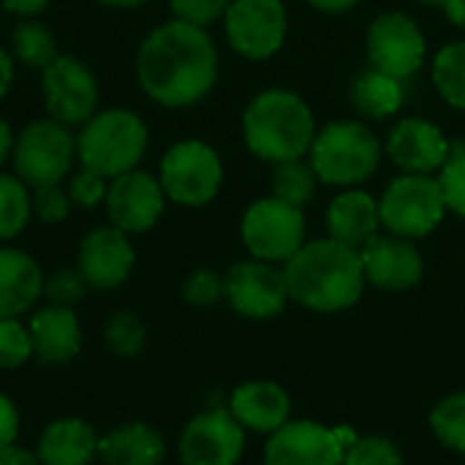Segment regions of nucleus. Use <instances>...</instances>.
I'll list each match as a JSON object with an SVG mask.
<instances>
[{"label":"nucleus","instance_id":"obj_1","mask_svg":"<svg viewBox=\"0 0 465 465\" xmlns=\"http://www.w3.org/2000/svg\"><path fill=\"white\" fill-rule=\"evenodd\" d=\"M134 65L153 104L188 109L204 101L218 82V46L207 27L172 16L142 38Z\"/></svg>","mask_w":465,"mask_h":465},{"label":"nucleus","instance_id":"obj_2","mask_svg":"<svg viewBox=\"0 0 465 465\" xmlns=\"http://www.w3.org/2000/svg\"><path fill=\"white\" fill-rule=\"evenodd\" d=\"M283 275L289 300L316 313H341L354 308L368 286L360 251L332 237L305 242L283 264Z\"/></svg>","mask_w":465,"mask_h":465},{"label":"nucleus","instance_id":"obj_3","mask_svg":"<svg viewBox=\"0 0 465 465\" xmlns=\"http://www.w3.org/2000/svg\"><path fill=\"white\" fill-rule=\"evenodd\" d=\"M242 142L267 163L305 158L316 139V114L308 101L286 87H267L256 93L242 109Z\"/></svg>","mask_w":465,"mask_h":465},{"label":"nucleus","instance_id":"obj_4","mask_svg":"<svg viewBox=\"0 0 465 465\" xmlns=\"http://www.w3.org/2000/svg\"><path fill=\"white\" fill-rule=\"evenodd\" d=\"M147 147L150 128L144 117L125 106L98 109L76 128V163L106 180L139 169Z\"/></svg>","mask_w":465,"mask_h":465},{"label":"nucleus","instance_id":"obj_5","mask_svg":"<svg viewBox=\"0 0 465 465\" xmlns=\"http://www.w3.org/2000/svg\"><path fill=\"white\" fill-rule=\"evenodd\" d=\"M384 147L379 136L360 120H338L316 131L308 161L324 185L357 188L381 166Z\"/></svg>","mask_w":465,"mask_h":465},{"label":"nucleus","instance_id":"obj_6","mask_svg":"<svg viewBox=\"0 0 465 465\" xmlns=\"http://www.w3.org/2000/svg\"><path fill=\"white\" fill-rule=\"evenodd\" d=\"M76 163V131L52 120L38 117L22 125L14 136L11 166L14 174L30 185H60L71 177Z\"/></svg>","mask_w":465,"mask_h":465},{"label":"nucleus","instance_id":"obj_7","mask_svg":"<svg viewBox=\"0 0 465 465\" xmlns=\"http://www.w3.org/2000/svg\"><path fill=\"white\" fill-rule=\"evenodd\" d=\"M158 180L172 204L204 207L223 185V161L213 144L202 139H180L161 155Z\"/></svg>","mask_w":465,"mask_h":465},{"label":"nucleus","instance_id":"obj_8","mask_svg":"<svg viewBox=\"0 0 465 465\" xmlns=\"http://www.w3.org/2000/svg\"><path fill=\"white\" fill-rule=\"evenodd\" d=\"M447 213L441 183L433 174H398L379 196L381 226L406 240L430 237Z\"/></svg>","mask_w":465,"mask_h":465},{"label":"nucleus","instance_id":"obj_9","mask_svg":"<svg viewBox=\"0 0 465 465\" xmlns=\"http://www.w3.org/2000/svg\"><path fill=\"white\" fill-rule=\"evenodd\" d=\"M240 240L253 259L286 264L305 240V213L278 196H262L240 218Z\"/></svg>","mask_w":465,"mask_h":465},{"label":"nucleus","instance_id":"obj_10","mask_svg":"<svg viewBox=\"0 0 465 465\" xmlns=\"http://www.w3.org/2000/svg\"><path fill=\"white\" fill-rule=\"evenodd\" d=\"M41 98L46 117L79 128L101 109V87L93 68L76 54H63L41 71Z\"/></svg>","mask_w":465,"mask_h":465},{"label":"nucleus","instance_id":"obj_11","mask_svg":"<svg viewBox=\"0 0 465 465\" xmlns=\"http://www.w3.org/2000/svg\"><path fill=\"white\" fill-rule=\"evenodd\" d=\"M221 22L229 46L245 60L275 57L289 35V11L283 0H232Z\"/></svg>","mask_w":465,"mask_h":465},{"label":"nucleus","instance_id":"obj_12","mask_svg":"<svg viewBox=\"0 0 465 465\" xmlns=\"http://www.w3.org/2000/svg\"><path fill=\"white\" fill-rule=\"evenodd\" d=\"M357 439L351 428H327L313 420H289L267 436L264 465H343L346 447Z\"/></svg>","mask_w":465,"mask_h":465},{"label":"nucleus","instance_id":"obj_13","mask_svg":"<svg viewBox=\"0 0 465 465\" xmlns=\"http://www.w3.org/2000/svg\"><path fill=\"white\" fill-rule=\"evenodd\" d=\"M365 52L371 68L406 82L425 65L428 41L414 16L406 11H384L371 22L365 33Z\"/></svg>","mask_w":465,"mask_h":465},{"label":"nucleus","instance_id":"obj_14","mask_svg":"<svg viewBox=\"0 0 465 465\" xmlns=\"http://www.w3.org/2000/svg\"><path fill=\"white\" fill-rule=\"evenodd\" d=\"M226 283V302L234 313L267 322L286 311L289 305V286L281 264L262 262V259H242L232 264L223 275Z\"/></svg>","mask_w":465,"mask_h":465},{"label":"nucleus","instance_id":"obj_15","mask_svg":"<svg viewBox=\"0 0 465 465\" xmlns=\"http://www.w3.org/2000/svg\"><path fill=\"white\" fill-rule=\"evenodd\" d=\"M166 202L169 199L161 188L158 174H150L144 169H131L109 180L104 210L112 226L134 237L158 226Z\"/></svg>","mask_w":465,"mask_h":465},{"label":"nucleus","instance_id":"obj_16","mask_svg":"<svg viewBox=\"0 0 465 465\" xmlns=\"http://www.w3.org/2000/svg\"><path fill=\"white\" fill-rule=\"evenodd\" d=\"M245 452V428L229 409L196 414L180 433L177 455L183 465H237Z\"/></svg>","mask_w":465,"mask_h":465},{"label":"nucleus","instance_id":"obj_17","mask_svg":"<svg viewBox=\"0 0 465 465\" xmlns=\"http://www.w3.org/2000/svg\"><path fill=\"white\" fill-rule=\"evenodd\" d=\"M136 264V251L131 234L120 232L112 223L90 229L76 248V270L95 292L120 289Z\"/></svg>","mask_w":465,"mask_h":465},{"label":"nucleus","instance_id":"obj_18","mask_svg":"<svg viewBox=\"0 0 465 465\" xmlns=\"http://www.w3.org/2000/svg\"><path fill=\"white\" fill-rule=\"evenodd\" d=\"M365 281L381 292H409L420 286L425 275V259L414 240L398 234H376L360 248Z\"/></svg>","mask_w":465,"mask_h":465},{"label":"nucleus","instance_id":"obj_19","mask_svg":"<svg viewBox=\"0 0 465 465\" xmlns=\"http://www.w3.org/2000/svg\"><path fill=\"white\" fill-rule=\"evenodd\" d=\"M384 153L403 174H433L447 163L452 147L436 123L425 117H403L392 125Z\"/></svg>","mask_w":465,"mask_h":465},{"label":"nucleus","instance_id":"obj_20","mask_svg":"<svg viewBox=\"0 0 465 465\" xmlns=\"http://www.w3.org/2000/svg\"><path fill=\"white\" fill-rule=\"evenodd\" d=\"M27 330L33 341V357L44 365H68L82 351V327L74 308L54 302L35 308Z\"/></svg>","mask_w":465,"mask_h":465},{"label":"nucleus","instance_id":"obj_21","mask_svg":"<svg viewBox=\"0 0 465 465\" xmlns=\"http://www.w3.org/2000/svg\"><path fill=\"white\" fill-rule=\"evenodd\" d=\"M229 411L245 433L272 436L292 420V395L275 381H245L234 387Z\"/></svg>","mask_w":465,"mask_h":465},{"label":"nucleus","instance_id":"obj_22","mask_svg":"<svg viewBox=\"0 0 465 465\" xmlns=\"http://www.w3.org/2000/svg\"><path fill=\"white\" fill-rule=\"evenodd\" d=\"M44 281L46 275L30 253L0 242V319L33 311L44 297Z\"/></svg>","mask_w":465,"mask_h":465},{"label":"nucleus","instance_id":"obj_23","mask_svg":"<svg viewBox=\"0 0 465 465\" xmlns=\"http://www.w3.org/2000/svg\"><path fill=\"white\" fill-rule=\"evenodd\" d=\"M324 226H327V237L360 251L379 234L381 226L379 199H373L362 188H346L330 202Z\"/></svg>","mask_w":465,"mask_h":465},{"label":"nucleus","instance_id":"obj_24","mask_svg":"<svg viewBox=\"0 0 465 465\" xmlns=\"http://www.w3.org/2000/svg\"><path fill=\"white\" fill-rule=\"evenodd\" d=\"M101 436L82 417H60L49 422L38 439L41 465H90L98 458Z\"/></svg>","mask_w":465,"mask_h":465},{"label":"nucleus","instance_id":"obj_25","mask_svg":"<svg viewBox=\"0 0 465 465\" xmlns=\"http://www.w3.org/2000/svg\"><path fill=\"white\" fill-rule=\"evenodd\" d=\"M98 458L104 465H163L166 441L147 422H125L101 436Z\"/></svg>","mask_w":465,"mask_h":465},{"label":"nucleus","instance_id":"obj_26","mask_svg":"<svg viewBox=\"0 0 465 465\" xmlns=\"http://www.w3.org/2000/svg\"><path fill=\"white\" fill-rule=\"evenodd\" d=\"M351 104L360 114L371 120H387L406 104L403 79L384 74L379 68H365L351 84Z\"/></svg>","mask_w":465,"mask_h":465},{"label":"nucleus","instance_id":"obj_27","mask_svg":"<svg viewBox=\"0 0 465 465\" xmlns=\"http://www.w3.org/2000/svg\"><path fill=\"white\" fill-rule=\"evenodd\" d=\"M8 52L14 57L16 65L30 68V71H44L52 60L60 57V46H57V35L49 30V25H44L38 16L35 19H19L11 27L8 35Z\"/></svg>","mask_w":465,"mask_h":465},{"label":"nucleus","instance_id":"obj_28","mask_svg":"<svg viewBox=\"0 0 465 465\" xmlns=\"http://www.w3.org/2000/svg\"><path fill=\"white\" fill-rule=\"evenodd\" d=\"M33 221V191L14 172L0 169V242L19 237Z\"/></svg>","mask_w":465,"mask_h":465},{"label":"nucleus","instance_id":"obj_29","mask_svg":"<svg viewBox=\"0 0 465 465\" xmlns=\"http://www.w3.org/2000/svg\"><path fill=\"white\" fill-rule=\"evenodd\" d=\"M270 191H272V196H278L294 207H305L313 202V196L319 191V177H316L311 161H305V158L283 161V163L272 166Z\"/></svg>","mask_w":465,"mask_h":465},{"label":"nucleus","instance_id":"obj_30","mask_svg":"<svg viewBox=\"0 0 465 465\" xmlns=\"http://www.w3.org/2000/svg\"><path fill=\"white\" fill-rule=\"evenodd\" d=\"M430 79L436 93L455 109L465 112V38L452 41L436 52L430 65Z\"/></svg>","mask_w":465,"mask_h":465},{"label":"nucleus","instance_id":"obj_31","mask_svg":"<svg viewBox=\"0 0 465 465\" xmlns=\"http://www.w3.org/2000/svg\"><path fill=\"white\" fill-rule=\"evenodd\" d=\"M430 430L447 450L465 455V392H452L433 406Z\"/></svg>","mask_w":465,"mask_h":465},{"label":"nucleus","instance_id":"obj_32","mask_svg":"<svg viewBox=\"0 0 465 465\" xmlns=\"http://www.w3.org/2000/svg\"><path fill=\"white\" fill-rule=\"evenodd\" d=\"M104 341L114 357H136L147 343V324L134 311H120L106 322Z\"/></svg>","mask_w":465,"mask_h":465},{"label":"nucleus","instance_id":"obj_33","mask_svg":"<svg viewBox=\"0 0 465 465\" xmlns=\"http://www.w3.org/2000/svg\"><path fill=\"white\" fill-rule=\"evenodd\" d=\"M343 465H403V452L387 436H357L346 447Z\"/></svg>","mask_w":465,"mask_h":465},{"label":"nucleus","instance_id":"obj_34","mask_svg":"<svg viewBox=\"0 0 465 465\" xmlns=\"http://www.w3.org/2000/svg\"><path fill=\"white\" fill-rule=\"evenodd\" d=\"M33 357L27 324L19 319H0V371H16Z\"/></svg>","mask_w":465,"mask_h":465},{"label":"nucleus","instance_id":"obj_35","mask_svg":"<svg viewBox=\"0 0 465 465\" xmlns=\"http://www.w3.org/2000/svg\"><path fill=\"white\" fill-rule=\"evenodd\" d=\"M223 297H226L223 275L210 267H199L183 281V300L193 308H210Z\"/></svg>","mask_w":465,"mask_h":465},{"label":"nucleus","instance_id":"obj_36","mask_svg":"<svg viewBox=\"0 0 465 465\" xmlns=\"http://www.w3.org/2000/svg\"><path fill=\"white\" fill-rule=\"evenodd\" d=\"M90 286L82 278V272L76 267H63L54 270L46 281H44V297L54 305H65L74 308L76 302H82L87 297Z\"/></svg>","mask_w":465,"mask_h":465},{"label":"nucleus","instance_id":"obj_37","mask_svg":"<svg viewBox=\"0 0 465 465\" xmlns=\"http://www.w3.org/2000/svg\"><path fill=\"white\" fill-rule=\"evenodd\" d=\"M106 188H109V180L79 166L76 172H71L68 183H65V191H68V199L74 207H82V210H93L98 204H104L106 199Z\"/></svg>","mask_w":465,"mask_h":465},{"label":"nucleus","instance_id":"obj_38","mask_svg":"<svg viewBox=\"0 0 465 465\" xmlns=\"http://www.w3.org/2000/svg\"><path fill=\"white\" fill-rule=\"evenodd\" d=\"M33 191V218L46 223V226H57L68 218L71 213V199L65 185H41V188H30Z\"/></svg>","mask_w":465,"mask_h":465},{"label":"nucleus","instance_id":"obj_39","mask_svg":"<svg viewBox=\"0 0 465 465\" xmlns=\"http://www.w3.org/2000/svg\"><path fill=\"white\" fill-rule=\"evenodd\" d=\"M436 177H439V183H441L447 210L455 213L458 218H463L465 221V150L452 153V155L447 158V163L439 169Z\"/></svg>","mask_w":465,"mask_h":465},{"label":"nucleus","instance_id":"obj_40","mask_svg":"<svg viewBox=\"0 0 465 465\" xmlns=\"http://www.w3.org/2000/svg\"><path fill=\"white\" fill-rule=\"evenodd\" d=\"M232 0H169L172 16L199 25V27H210L215 22H221L229 11Z\"/></svg>","mask_w":465,"mask_h":465},{"label":"nucleus","instance_id":"obj_41","mask_svg":"<svg viewBox=\"0 0 465 465\" xmlns=\"http://www.w3.org/2000/svg\"><path fill=\"white\" fill-rule=\"evenodd\" d=\"M19 436V411L8 395L0 392V450L14 444Z\"/></svg>","mask_w":465,"mask_h":465},{"label":"nucleus","instance_id":"obj_42","mask_svg":"<svg viewBox=\"0 0 465 465\" xmlns=\"http://www.w3.org/2000/svg\"><path fill=\"white\" fill-rule=\"evenodd\" d=\"M0 5L16 19H35L46 11L49 0H0Z\"/></svg>","mask_w":465,"mask_h":465},{"label":"nucleus","instance_id":"obj_43","mask_svg":"<svg viewBox=\"0 0 465 465\" xmlns=\"http://www.w3.org/2000/svg\"><path fill=\"white\" fill-rule=\"evenodd\" d=\"M0 465H41V460H38L35 452H30V450L19 447L14 441V444H8V447L0 450Z\"/></svg>","mask_w":465,"mask_h":465},{"label":"nucleus","instance_id":"obj_44","mask_svg":"<svg viewBox=\"0 0 465 465\" xmlns=\"http://www.w3.org/2000/svg\"><path fill=\"white\" fill-rule=\"evenodd\" d=\"M14 76H16V63L11 57V52L5 46H0V101L8 95V90L14 84Z\"/></svg>","mask_w":465,"mask_h":465},{"label":"nucleus","instance_id":"obj_45","mask_svg":"<svg viewBox=\"0 0 465 465\" xmlns=\"http://www.w3.org/2000/svg\"><path fill=\"white\" fill-rule=\"evenodd\" d=\"M308 3L322 14H346V11L357 8L362 0H308Z\"/></svg>","mask_w":465,"mask_h":465},{"label":"nucleus","instance_id":"obj_46","mask_svg":"<svg viewBox=\"0 0 465 465\" xmlns=\"http://www.w3.org/2000/svg\"><path fill=\"white\" fill-rule=\"evenodd\" d=\"M14 136H16V131L8 125V120H3V117H0V166H3L5 161H11Z\"/></svg>","mask_w":465,"mask_h":465},{"label":"nucleus","instance_id":"obj_47","mask_svg":"<svg viewBox=\"0 0 465 465\" xmlns=\"http://www.w3.org/2000/svg\"><path fill=\"white\" fill-rule=\"evenodd\" d=\"M444 14H447V19H450L455 27L465 30V0H447V3H444Z\"/></svg>","mask_w":465,"mask_h":465},{"label":"nucleus","instance_id":"obj_48","mask_svg":"<svg viewBox=\"0 0 465 465\" xmlns=\"http://www.w3.org/2000/svg\"><path fill=\"white\" fill-rule=\"evenodd\" d=\"M98 5H106V8H120V11H128V8H139L150 0H95Z\"/></svg>","mask_w":465,"mask_h":465},{"label":"nucleus","instance_id":"obj_49","mask_svg":"<svg viewBox=\"0 0 465 465\" xmlns=\"http://www.w3.org/2000/svg\"><path fill=\"white\" fill-rule=\"evenodd\" d=\"M420 3H425V5H439V8H444V3H447V0H420Z\"/></svg>","mask_w":465,"mask_h":465}]
</instances>
